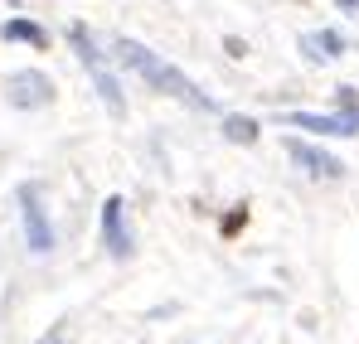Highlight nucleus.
I'll list each match as a JSON object with an SVG mask.
<instances>
[{
    "mask_svg": "<svg viewBox=\"0 0 359 344\" xmlns=\"http://www.w3.org/2000/svg\"><path fill=\"white\" fill-rule=\"evenodd\" d=\"M117 58L131 68V73H141L156 92H170V97H180V102H184V107H194V112H214V97H209V92H199V88H194V83H189V78L175 68V63L156 58L151 49H141L136 39H121V44H117Z\"/></svg>",
    "mask_w": 359,
    "mask_h": 344,
    "instance_id": "f257e3e1",
    "label": "nucleus"
},
{
    "mask_svg": "<svg viewBox=\"0 0 359 344\" xmlns=\"http://www.w3.org/2000/svg\"><path fill=\"white\" fill-rule=\"evenodd\" d=\"M68 34H73V49H78V58H83V68L93 73V83H97V92H102V102H107V112H112V116H121V112H126V97H121V83H117V73L107 68V58L97 54V44H93V34H88L83 25H73Z\"/></svg>",
    "mask_w": 359,
    "mask_h": 344,
    "instance_id": "f03ea898",
    "label": "nucleus"
},
{
    "mask_svg": "<svg viewBox=\"0 0 359 344\" xmlns=\"http://www.w3.org/2000/svg\"><path fill=\"white\" fill-rule=\"evenodd\" d=\"M282 151L292 156V160H301V170L316 174V179H340L345 174V160H335L330 151H320V146H306L301 136H287L282 141Z\"/></svg>",
    "mask_w": 359,
    "mask_h": 344,
    "instance_id": "7ed1b4c3",
    "label": "nucleus"
},
{
    "mask_svg": "<svg viewBox=\"0 0 359 344\" xmlns=\"http://www.w3.org/2000/svg\"><path fill=\"white\" fill-rule=\"evenodd\" d=\"M287 126H301V131H316V136H355L359 131V107H345L340 116H320V112H292Z\"/></svg>",
    "mask_w": 359,
    "mask_h": 344,
    "instance_id": "20e7f679",
    "label": "nucleus"
},
{
    "mask_svg": "<svg viewBox=\"0 0 359 344\" xmlns=\"http://www.w3.org/2000/svg\"><path fill=\"white\" fill-rule=\"evenodd\" d=\"M20 204H25V233H29V247H34V252H49V247H54V228H49V219H44L39 194H34V189H20Z\"/></svg>",
    "mask_w": 359,
    "mask_h": 344,
    "instance_id": "39448f33",
    "label": "nucleus"
},
{
    "mask_svg": "<svg viewBox=\"0 0 359 344\" xmlns=\"http://www.w3.org/2000/svg\"><path fill=\"white\" fill-rule=\"evenodd\" d=\"M49 97H54V88H49L44 73H15L10 78V102L15 107H44Z\"/></svg>",
    "mask_w": 359,
    "mask_h": 344,
    "instance_id": "423d86ee",
    "label": "nucleus"
},
{
    "mask_svg": "<svg viewBox=\"0 0 359 344\" xmlns=\"http://www.w3.org/2000/svg\"><path fill=\"white\" fill-rule=\"evenodd\" d=\"M102 238H107V252H112V257H126V252H131V238H126V219H121L117 194L102 204Z\"/></svg>",
    "mask_w": 359,
    "mask_h": 344,
    "instance_id": "0eeeda50",
    "label": "nucleus"
},
{
    "mask_svg": "<svg viewBox=\"0 0 359 344\" xmlns=\"http://www.w3.org/2000/svg\"><path fill=\"white\" fill-rule=\"evenodd\" d=\"M5 39H15V44H29V49H49V34L34 25V20H5V29H0Z\"/></svg>",
    "mask_w": 359,
    "mask_h": 344,
    "instance_id": "6e6552de",
    "label": "nucleus"
},
{
    "mask_svg": "<svg viewBox=\"0 0 359 344\" xmlns=\"http://www.w3.org/2000/svg\"><path fill=\"white\" fill-rule=\"evenodd\" d=\"M301 44H306L311 54H320V58H340V54H345V39H340V34H330V29H325V34H306Z\"/></svg>",
    "mask_w": 359,
    "mask_h": 344,
    "instance_id": "1a4fd4ad",
    "label": "nucleus"
},
{
    "mask_svg": "<svg viewBox=\"0 0 359 344\" xmlns=\"http://www.w3.org/2000/svg\"><path fill=\"white\" fill-rule=\"evenodd\" d=\"M224 136L252 146V141H257V121H252V116H229V121H224Z\"/></svg>",
    "mask_w": 359,
    "mask_h": 344,
    "instance_id": "9d476101",
    "label": "nucleus"
},
{
    "mask_svg": "<svg viewBox=\"0 0 359 344\" xmlns=\"http://www.w3.org/2000/svg\"><path fill=\"white\" fill-rule=\"evenodd\" d=\"M54 344H59V340H54Z\"/></svg>",
    "mask_w": 359,
    "mask_h": 344,
    "instance_id": "9b49d317",
    "label": "nucleus"
}]
</instances>
